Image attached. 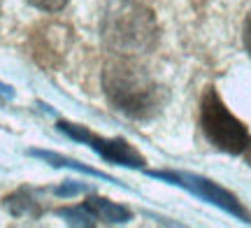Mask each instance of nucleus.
<instances>
[{
	"instance_id": "obj_1",
	"label": "nucleus",
	"mask_w": 251,
	"mask_h": 228,
	"mask_svg": "<svg viewBox=\"0 0 251 228\" xmlns=\"http://www.w3.org/2000/svg\"><path fill=\"white\" fill-rule=\"evenodd\" d=\"M102 91L114 110L137 121L158 117L170 98L168 89L137 61V56L112 54L102 65Z\"/></svg>"
},
{
	"instance_id": "obj_2",
	"label": "nucleus",
	"mask_w": 251,
	"mask_h": 228,
	"mask_svg": "<svg viewBox=\"0 0 251 228\" xmlns=\"http://www.w3.org/2000/svg\"><path fill=\"white\" fill-rule=\"evenodd\" d=\"M100 40L117 56H144L158 47L161 28L153 9L140 0H107L100 17Z\"/></svg>"
},
{
	"instance_id": "obj_3",
	"label": "nucleus",
	"mask_w": 251,
	"mask_h": 228,
	"mask_svg": "<svg viewBox=\"0 0 251 228\" xmlns=\"http://www.w3.org/2000/svg\"><path fill=\"white\" fill-rule=\"evenodd\" d=\"M200 130L214 149L230 156L242 154L251 140L247 126L226 107L214 86H207L200 101Z\"/></svg>"
},
{
	"instance_id": "obj_4",
	"label": "nucleus",
	"mask_w": 251,
	"mask_h": 228,
	"mask_svg": "<svg viewBox=\"0 0 251 228\" xmlns=\"http://www.w3.org/2000/svg\"><path fill=\"white\" fill-rule=\"evenodd\" d=\"M147 175H149V177H156V179H163V182L184 186V189H188L191 193H196L200 198L209 201L212 205H216V207H221V210L235 214L237 219L249 221L251 224V214L240 205V201H237L230 191H226V189H221L219 184H214L212 179L198 177V175H186V173H172V170H149Z\"/></svg>"
},
{
	"instance_id": "obj_5",
	"label": "nucleus",
	"mask_w": 251,
	"mask_h": 228,
	"mask_svg": "<svg viewBox=\"0 0 251 228\" xmlns=\"http://www.w3.org/2000/svg\"><path fill=\"white\" fill-rule=\"evenodd\" d=\"M58 130L65 133L68 137L72 140H77V142H86V145L93 149V152H98L105 161L114 165H126V168H144V156L135 149L130 142H126L121 137H114V140H105V137L96 135V133H91L86 130L84 126L79 124H68V121H58Z\"/></svg>"
},
{
	"instance_id": "obj_6",
	"label": "nucleus",
	"mask_w": 251,
	"mask_h": 228,
	"mask_svg": "<svg viewBox=\"0 0 251 228\" xmlns=\"http://www.w3.org/2000/svg\"><path fill=\"white\" fill-rule=\"evenodd\" d=\"M40 189H30V186H21L14 193H9L2 198V207L17 217V219H40L47 212L45 201L40 198Z\"/></svg>"
},
{
	"instance_id": "obj_7",
	"label": "nucleus",
	"mask_w": 251,
	"mask_h": 228,
	"mask_svg": "<svg viewBox=\"0 0 251 228\" xmlns=\"http://www.w3.org/2000/svg\"><path fill=\"white\" fill-rule=\"evenodd\" d=\"M81 205L89 210L96 224H126V221L133 219V212L126 205H119V203L102 198V196H86Z\"/></svg>"
},
{
	"instance_id": "obj_8",
	"label": "nucleus",
	"mask_w": 251,
	"mask_h": 228,
	"mask_svg": "<svg viewBox=\"0 0 251 228\" xmlns=\"http://www.w3.org/2000/svg\"><path fill=\"white\" fill-rule=\"evenodd\" d=\"M33 7L42 9V12H61L65 5H68V0H28Z\"/></svg>"
},
{
	"instance_id": "obj_9",
	"label": "nucleus",
	"mask_w": 251,
	"mask_h": 228,
	"mask_svg": "<svg viewBox=\"0 0 251 228\" xmlns=\"http://www.w3.org/2000/svg\"><path fill=\"white\" fill-rule=\"evenodd\" d=\"M81 191H86V186H84V184H77V182H68V184L54 189L56 196H75V193H81Z\"/></svg>"
},
{
	"instance_id": "obj_10",
	"label": "nucleus",
	"mask_w": 251,
	"mask_h": 228,
	"mask_svg": "<svg viewBox=\"0 0 251 228\" xmlns=\"http://www.w3.org/2000/svg\"><path fill=\"white\" fill-rule=\"evenodd\" d=\"M242 45H244V51L249 54L251 58V12L247 14L244 19V26H242Z\"/></svg>"
},
{
	"instance_id": "obj_11",
	"label": "nucleus",
	"mask_w": 251,
	"mask_h": 228,
	"mask_svg": "<svg viewBox=\"0 0 251 228\" xmlns=\"http://www.w3.org/2000/svg\"><path fill=\"white\" fill-rule=\"evenodd\" d=\"M242 156H244V163L251 168V140H249V145H247V149L242 152Z\"/></svg>"
}]
</instances>
